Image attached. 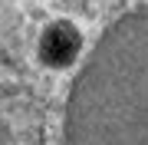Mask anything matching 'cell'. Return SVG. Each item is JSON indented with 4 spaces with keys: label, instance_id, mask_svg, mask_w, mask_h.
<instances>
[{
    "label": "cell",
    "instance_id": "cell-1",
    "mask_svg": "<svg viewBox=\"0 0 148 145\" xmlns=\"http://www.w3.org/2000/svg\"><path fill=\"white\" fill-rule=\"evenodd\" d=\"M66 145H148V7L119 20L86 63Z\"/></svg>",
    "mask_w": 148,
    "mask_h": 145
},
{
    "label": "cell",
    "instance_id": "cell-2",
    "mask_svg": "<svg viewBox=\"0 0 148 145\" xmlns=\"http://www.w3.org/2000/svg\"><path fill=\"white\" fill-rule=\"evenodd\" d=\"M79 49H82V36H79V30H76L73 23H66V20L46 27L43 36H40V59L46 66H53V69L73 66L76 59H79Z\"/></svg>",
    "mask_w": 148,
    "mask_h": 145
}]
</instances>
